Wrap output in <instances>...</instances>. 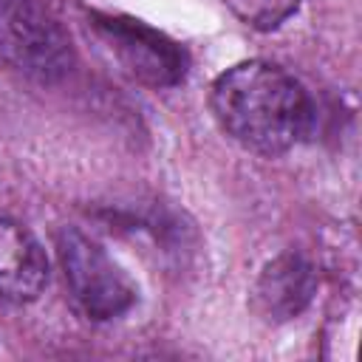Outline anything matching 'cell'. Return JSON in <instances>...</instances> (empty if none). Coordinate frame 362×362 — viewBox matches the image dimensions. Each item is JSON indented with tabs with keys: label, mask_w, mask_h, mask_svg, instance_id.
I'll list each match as a JSON object with an SVG mask.
<instances>
[{
	"label": "cell",
	"mask_w": 362,
	"mask_h": 362,
	"mask_svg": "<svg viewBox=\"0 0 362 362\" xmlns=\"http://www.w3.org/2000/svg\"><path fill=\"white\" fill-rule=\"evenodd\" d=\"M209 105L221 130L260 156L291 150L314 119L305 88L266 59H249L223 71L212 85Z\"/></svg>",
	"instance_id": "6da1fadb"
},
{
	"label": "cell",
	"mask_w": 362,
	"mask_h": 362,
	"mask_svg": "<svg viewBox=\"0 0 362 362\" xmlns=\"http://www.w3.org/2000/svg\"><path fill=\"white\" fill-rule=\"evenodd\" d=\"M0 59L37 82H57L71 71L74 48L42 0H0Z\"/></svg>",
	"instance_id": "7a4b0ae2"
},
{
	"label": "cell",
	"mask_w": 362,
	"mask_h": 362,
	"mask_svg": "<svg viewBox=\"0 0 362 362\" xmlns=\"http://www.w3.org/2000/svg\"><path fill=\"white\" fill-rule=\"evenodd\" d=\"M59 266L76 308L96 322L122 317L136 303V286L124 269L85 232L65 226L57 235Z\"/></svg>",
	"instance_id": "3957f363"
},
{
	"label": "cell",
	"mask_w": 362,
	"mask_h": 362,
	"mask_svg": "<svg viewBox=\"0 0 362 362\" xmlns=\"http://www.w3.org/2000/svg\"><path fill=\"white\" fill-rule=\"evenodd\" d=\"M102 42L124 65V71L147 85H175L184 76V54L164 34L147 28L139 20L99 17L93 23Z\"/></svg>",
	"instance_id": "277c9868"
},
{
	"label": "cell",
	"mask_w": 362,
	"mask_h": 362,
	"mask_svg": "<svg viewBox=\"0 0 362 362\" xmlns=\"http://www.w3.org/2000/svg\"><path fill=\"white\" fill-rule=\"evenodd\" d=\"M317 291L314 266L297 255H277L263 266L252 288V305L266 322H288L300 317Z\"/></svg>",
	"instance_id": "5b68a950"
},
{
	"label": "cell",
	"mask_w": 362,
	"mask_h": 362,
	"mask_svg": "<svg viewBox=\"0 0 362 362\" xmlns=\"http://www.w3.org/2000/svg\"><path fill=\"white\" fill-rule=\"evenodd\" d=\"M48 283V260L40 240L11 215L0 212V297L31 303Z\"/></svg>",
	"instance_id": "8992f818"
},
{
	"label": "cell",
	"mask_w": 362,
	"mask_h": 362,
	"mask_svg": "<svg viewBox=\"0 0 362 362\" xmlns=\"http://www.w3.org/2000/svg\"><path fill=\"white\" fill-rule=\"evenodd\" d=\"M226 3L246 23H252L257 28H274L297 8V0H226Z\"/></svg>",
	"instance_id": "52a82bcc"
}]
</instances>
